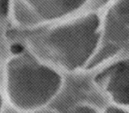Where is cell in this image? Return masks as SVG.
<instances>
[{"label": "cell", "mask_w": 129, "mask_h": 113, "mask_svg": "<svg viewBox=\"0 0 129 113\" xmlns=\"http://www.w3.org/2000/svg\"><path fill=\"white\" fill-rule=\"evenodd\" d=\"M107 113H129L125 111H122V110L117 109V108H110L107 109Z\"/></svg>", "instance_id": "cell-2"}, {"label": "cell", "mask_w": 129, "mask_h": 113, "mask_svg": "<svg viewBox=\"0 0 129 113\" xmlns=\"http://www.w3.org/2000/svg\"><path fill=\"white\" fill-rule=\"evenodd\" d=\"M79 113H94V112H92V111H86V112H79Z\"/></svg>", "instance_id": "cell-3"}, {"label": "cell", "mask_w": 129, "mask_h": 113, "mask_svg": "<svg viewBox=\"0 0 129 113\" xmlns=\"http://www.w3.org/2000/svg\"><path fill=\"white\" fill-rule=\"evenodd\" d=\"M23 50V48L19 44H15L12 46L11 51L14 54H19Z\"/></svg>", "instance_id": "cell-1"}]
</instances>
